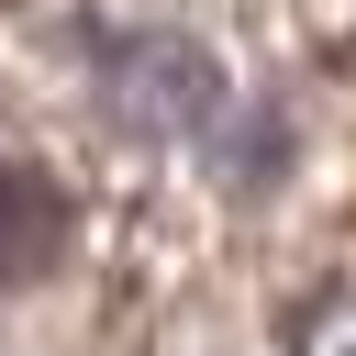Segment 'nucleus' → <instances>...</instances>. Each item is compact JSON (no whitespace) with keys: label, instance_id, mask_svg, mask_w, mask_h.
<instances>
[{"label":"nucleus","instance_id":"2","mask_svg":"<svg viewBox=\"0 0 356 356\" xmlns=\"http://www.w3.org/2000/svg\"><path fill=\"white\" fill-rule=\"evenodd\" d=\"M67 189H56V167H33V156H0V278L22 289V278H44L56 256H67Z\"/></svg>","mask_w":356,"mask_h":356},{"label":"nucleus","instance_id":"1","mask_svg":"<svg viewBox=\"0 0 356 356\" xmlns=\"http://www.w3.org/2000/svg\"><path fill=\"white\" fill-rule=\"evenodd\" d=\"M211 100H222V78H211V56H200L189 33H134V44L111 56V78H100V111H111L122 134H145V145L200 134Z\"/></svg>","mask_w":356,"mask_h":356}]
</instances>
